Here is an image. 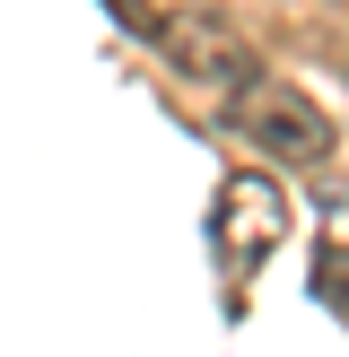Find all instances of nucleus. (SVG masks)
I'll return each mask as SVG.
<instances>
[{"instance_id":"obj_2","label":"nucleus","mask_w":349,"mask_h":357,"mask_svg":"<svg viewBox=\"0 0 349 357\" xmlns=\"http://www.w3.org/2000/svg\"><path fill=\"white\" fill-rule=\"evenodd\" d=\"M149 44L166 52L184 79H209V87H244V79H253V44H244L218 9H166L149 26Z\"/></svg>"},{"instance_id":"obj_4","label":"nucleus","mask_w":349,"mask_h":357,"mask_svg":"<svg viewBox=\"0 0 349 357\" xmlns=\"http://www.w3.org/2000/svg\"><path fill=\"white\" fill-rule=\"evenodd\" d=\"M105 9H114V17H122V26H140V35H149V26H157V9H149V0H105Z\"/></svg>"},{"instance_id":"obj_1","label":"nucleus","mask_w":349,"mask_h":357,"mask_svg":"<svg viewBox=\"0 0 349 357\" xmlns=\"http://www.w3.org/2000/svg\"><path fill=\"white\" fill-rule=\"evenodd\" d=\"M227 122H236L253 149H271V157H288V166H323L332 157V114L306 96V87H288V79H244L236 96H227Z\"/></svg>"},{"instance_id":"obj_3","label":"nucleus","mask_w":349,"mask_h":357,"mask_svg":"<svg viewBox=\"0 0 349 357\" xmlns=\"http://www.w3.org/2000/svg\"><path fill=\"white\" fill-rule=\"evenodd\" d=\"M288 227V201H279L262 174H227L218 183V253L227 261H262Z\"/></svg>"}]
</instances>
